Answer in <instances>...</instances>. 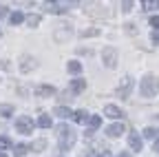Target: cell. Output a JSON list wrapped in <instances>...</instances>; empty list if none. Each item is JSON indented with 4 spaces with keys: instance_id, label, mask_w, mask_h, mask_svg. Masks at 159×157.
<instances>
[{
    "instance_id": "obj_36",
    "label": "cell",
    "mask_w": 159,
    "mask_h": 157,
    "mask_svg": "<svg viewBox=\"0 0 159 157\" xmlns=\"http://www.w3.org/2000/svg\"><path fill=\"white\" fill-rule=\"evenodd\" d=\"M152 148H155V150H159V140H157V142L152 144Z\"/></svg>"
},
{
    "instance_id": "obj_14",
    "label": "cell",
    "mask_w": 159,
    "mask_h": 157,
    "mask_svg": "<svg viewBox=\"0 0 159 157\" xmlns=\"http://www.w3.org/2000/svg\"><path fill=\"white\" fill-rule=\"evenodd\" d=\"M71 117H73L77 124H82V122L89 120V113H86V111H75V113H71Z\"/></svg>"
},
{
    "instance_id": "obj_15",
    "label": "cell",
    "mask_w": 159,
    "mask_h": 157,
    "mask_svg": "<svg viewBox=\"0 0 159 157\" xmlns=\"http://www.w3.org/2000/svg\"><path fill=\"white\" fill-rule=\"evenodd\" d=\"M84 89H86V82H84V80H73V82H71V91H73V93H82Z\"/></svg>"
},
{
    "instance_id": "obj_24",
    "label": "cell",
    "mask_w": 159,
    "mask_h": 157,
    "mask_svg": "<svg viewBox=\"0 0 159 157\" xmlns=\"http://www.w3.org/2000/svg\"><path fill=\"white\" fill-rule=\"evenodd\" d=\"M11 146V140L9 137H5V135H0V150H5V148H9Z\"/></svg>"
},
{
    "instance_id": "obj_19",
    "label": "cell",
    "mask_w": 159,
    "mask_h": 157,
    "mask_svg": "<svg viewBox=\"0 0 159 157\" xmlns=\"http://www.w3.org/2000/svg\"><path fill=\"white\" fill-rule=\"evenodd\" d=\"M27 150H29V146H27V144H16V146H13L16 157H22V155H27Z\"/></svg>"
},
{
    "instance_id": "obj_4",
    "label": "cell",
    "mask_w": 159,
    "mask_h": 157,
    "mask_svg": "<svg viewBox=\"0 0 159 157\" xmlns=\"http://www.w3.org/2000/svg\"><path fill=\"white\" fill-rule=\"evenodd\" d=\"M102 60H104V64L108 69H115L117 67V49H113V47L102 49Z\"/></svg>"
},
{
    "instance_id": "obj_30",
    "label": "cell",
    "mask_w": 159,
    "mask_h": 157,
    "mask_svg": "<svg viewBox=\"0 0 159 157\" xmlns=\"http://www.w3.org/2000/svg\"><path fill=\"white\" fill-rule=\"evenodd\" d=\"M126 33H130V35H137V27H133V25H126Z\"/></svg>"
},
{
    "instance_id": "obj_28",
    "label": "cell",
    "mask_w": 159,
    "mask_h": 157,
    "mask_svg": "<svg viewBox=\"0 0 159 157\" xmlns=\"http://www.w3.org/2000/svg\"><path fill=\"white\" fill-rule=\"evenodd\" d=\"M148 25H150L152 29H159V16H152V18H150V22H148Z\"/></svg>"
},
{
    "instance_id": "obj_5",
    "label": "cell",
    "mask_w": 159,
    "mask_h": 157,
    "mask_svg": "<svg viewBox=\"0 0 159 157\" xmlns=\"http://www.w3.org/2000/svg\"><path fill=\"white\" fill-rule=\"evenodd\" d=\"M16 128H18V133H22V135H29L31 131H33V120L29 115H22V117H18L16 120Z\"/></svg>"
},
{
    "instance_id": "obj_9",
    "label": "cell",
    "mask_w": 159,
    "mask_h": 157,
    "mask_svg": "<svg viewBox=\"0 0 159 157\" xmlns=\"http://www.w3.org/2000/svg\"><path fill=\"white\" fill-rule=\"evenodd\" d=\"M128 146H130L133 150H142V137H139L135 131L128 135Z\"/></svg>"
},
{
    "instance_id": "obj_27",
    "label": "cell",
    "mask_w": 159,
    "mask_h": 157,
    "mask_svg": "<svg viewBox=\"0 0 159 157\" xmlns=\"http://www.w3.org/2000/svg\"><path fill=\"white\" fill-rule=\"evenodd\" d=\"M155 135H157V128H146L144 131V137H148V140H152Z\"/></svg>"
},
{
    "instance_id": "obj_31",
    "label": "cell",
    "mask_w": 159,
    "mask_h": 157,
    "mask_svg": "<svg viewBox=\"0 0 159 157\" xmlns=\"http://www.w3.org/2000/svg\"><path fill=\"white\" fill-rule=\"evenodd\" d=\"M122 9H124V11H130V9H133V2H130V0H126V2H122Z\"/></svg>"
},
{
    "instance_id": "obj_17",
    "label": "cell",
    "mask_w": 159,
    "mask_h": 157,
    "mask_svg": "<svg viewBox=\"0 0 159 157\" xmlns=\"http://www.w3.org/2000/svg\"><path fill=\"white\" fill-rule=\"evenodd\" d=\"M66 69H69V73H75V75L82 73V64H80L77 60H71V62L66 64Z\"/></svg>"
},
{
    "instance_id": "obj_26",
    "label": "cell",
    "mask_w": 159,
    "mask_h": 157,
    "mask_svg": "<svg viewBox=\"0 0 159 157\" xmlns=\"http://www.w3.org/2000/svg\"><path fill=\"white\" fill-rule=\"evenodd\" d=\"M44 146H47V142H44V140H35L31 148H33V150H44Z\"/></svg>"
},
{
    "instance_id": "obj_13",
    "label": "cell",
    "mask_w": 159,
    "mask_h": 157,
    "mask_svg": "<svg viewBox=\"0 0 159 157\" xmlns=\"http://www.w3.org/2000/svg\"><path fill=\"white\" fill-rule=\"evenodd\" d=\"M51 124H53V122H51V117H49L47 113H42V115L38 117V126H40V128H51Z\"/></svg>"
},
{
    "instance_id": "obj_32",
    "label": "cell",
    "mask_w": 159,
    "mask_h": 157,
    "mask_svg": "<svg viewBox=\"0 0 159 157\" xmlns=\"http://www.w3.org/2000/svg\"><path fill=\"white\" fill-rule=\"evenodd\" d=\"M9 13V9H7V5H0V18H5Z\"/></svg>"
},
{
    "instance_id": "obj_16",
    "label": "cell",
    "mask_w": 159,
    "mask_h": 157,
    "mask_svg": "<svg viewBox=\"0 0 159 157\" xmlns=\"http://www.w3.org/2000/svg\"><path fill=\"white\" fill-rule=\"evenodd\" d=\"M53 111H55V115H57V117H62V120L71 117V109H66V106H55Z\"/></svg>"
},
{
    "instance_id": "obj_38",
    "label": "cell",
    "mask_w": 159,
    "mask_h": 157,
    "mask_svg": "<svg viewBox=\"0 0 159 157\" xmlns=\"http://www.w3.org/2000/svg\"><path fill=\"white\" fill-rule=\"evenodd\" d=\"M0 157H7V155H5V153H0Z\"/></svg>"
},
{
    "instance_id": "obj_35",
    "label": "cell",
    "mask_w": 159,
    "mask_h": 157,
    "mask_svg": "<svg viewBox=\"0 0 159 157\" xmlns=\"http://www.w3.org/2000/svg\"><path fill=\"white\" fill-rule=\"evenodd\" d=\"M99 157H113V155H111L108 150H104V153H102V155H99Z\"/></svg>"
},
{
    "instance_id": "obj_39",
    "label": "cell",
    "mask_w": 159,
    "mask_h": 157,
    "mask_svg": "<svg viewBox=\"0 0 159 157\" xmlns=\"http://www.w3.org/2000/svg\"><path fill=\"white\" fill-rule=\"evenodd\" d=\"M0 38H2V31H0Z\"/></svg>"
},
{
    "instance_id": "obj_25",
    "label": "cell",
    "mask_w": 159,
    "mask_h": 157,
    "mask_svg": "<svg viewBox=\"0 0 159 157\" xmlns=\"http://www.w3.org/2000/svg\"><path fill=\"white\" fill-rule=\"evenodd\" d=\"M93 35H99V29H84L82 31V38H93Z\"/></svg>"
},
{
    "instance_id": "obj_7",
    "label": "cell",
    "mask_w": 159,
    "mask_h": 157,
    "mask_svg": "<svg viewBox=\"0 0 159 157\" xmlns=\"http://www.w3.org/2000/svg\"><path fill=\"white\" fill-rule=\"evenodd\" d=\"M124 131H126V126H124L122 122H113V124L106 128V135H108V137H122Z\"/></svg>"
},
{
    "instance_id": "obj_20",
    "label": "cell",
    "mask_w": 159,
    "mask_h": 157,
    "mask_svg": "<svg viewBox=\"0 0 159 157\" xmlns=\"http://www.w3.org/2000/svg\"><path fill=\"white\" fill-rule=\"evenodd\" d=\"M11 113H13L11 104H0V115H2V117H11Z\"/></svg>"
},
{
    "instance_id": "obj_18",
    "label": "cell",
    "mask_w": 159,
    "mask_h": 157,
    "mask_svg": "<svg viewBox=\"0 0 159 157\" xmlns=\"http://www.w3.org/2000/svg\"><path fill=\"white\" fill-rule=\"evenodd\" d=\"M22 20H25V16L20 13V11H13V13H9V22H11V25H20Z\"/></svg>"
},
{
    "instance_id": "obj_40",
    "label": "cell",
    "mask_w": 159,
    "mask_h": 157,
    "mask_svg": "<svg viewBox=\"0 0 159 157\" xmlns=\"http://www.w3.org/2000/svg\"><path fill=\"white\" fill-rule=\"evenodd\" d=\"M155 120H159V115H157V117H155Z\"/></svg>"
},
{
    "instance_id": "obj_2",
    "label": "cell",
    "mask_w": 159,
    "mask_h": 157,
    "mask_svg": "<svg viewBox=\"0 0 159 157\" xmlns=\"http://www.w3.org/2000/svg\"><path fill=\"white\" fill-rule=\"evenodd\" d=\"M159 93V77L157 75H146L142 80V95L144 97H152Z\"/></svg>"
},
{
    "instance_id": "obj_22",
    "label": "cell",
    "mask_w": 159,
    "mask_h": 157,
    "mask_svg": "<svg viewBox=\"0 0 159 157\" xmlns=\"http://www.w3.org/2000/svg\"><path fill=\"white\" fill-rule=\"evenodd\" d=\"M27 25H29V27H33V29H35V27H38V25H40V16H35V13H31V16H29V18H27Z\"/></svg>"
},
{
    "instance_id": "obj_12",
    "label": "cell",
    "mask_w": 159,
    "mask_h": 157,
    "mask_svg": "<svg viewBox=\"0 0 159 157\" xmlns=\"http://www.w3.org/2000/svg\"><path fill=\"white\" fill-rule=\"evenodd\" d=\"M104 113H106L108 117H122V115H124V111L119 109V106H115V104H108V106L104 109Z\"/></svg>"
},
{
    "instance_id": "obj_29",
    "label": "cell",
    "mask_w": 159,
    "mask_h": 157,
    "mask_svg": "<svg viewBox=\"0 0 159 157\" xmlns=\"http://www.w3.org/2000/svg\"><path fill=\"white\" fill-rule=\"evenodd\" d=\"M77 53H80V55H93V49H84V47H80V49H77Z\"/></svg>"
},
{
    "instance_id": "obj_37",
    "label": "cell",
    "mask_w": 159,
    "mask_h": 157,
    "mask_svg": "<svg viewBox=\"0 0 159 157\" xmlns=\"http://www.w3.org/2000/svg\"><path fill=\"white\" fill-rule=\"evenodd\" d=\"M117 157H130V155H128V153H119Z\"/></svg>"
},
{
    "instance_id": "obj_3",
    "label": "cell",
    "mask_w": 159,
    "mask_h": 157,
    "mask_svg": "<svg viewBox=\"0 0 159 157\" xmlns=\"http://www.w3.org/2000/svg\"><path fill=\"white\" fill-rule=\"evenodd\" d=\"M130 89H133V77H130V75H124L122 80H119L117 95L122 97V100H128V95H130Z\"/></svg>"
},
{
    "instance_id": "obj_23",
    "label": "cell",
    "mask_w": 159,
    "mask_h": 157,
    "mask_svg": "<svg viewBox=\"0 0 159 157\" xmlns=\"http://www.w3.org/2000/svg\"><path fill=\"white\" fill-rule=\"evenodd\" d=\"M159 7V0H146V2H144V9L146 11H155Z\"/></svg>"
},
{
    "instance_id": "obj_1",
    "label": "cell",
    "mask_w": 159,
    "mask_h": 157,
    "mask_svg": "<svg viewBox=\"0 0 159 157\" xmlns=\"http://www.w3.org/2000/svg\"><path fill=\"white\" fill-rule=\"evenodd\" d=\"M55 133H57V140H60V146H62V150H69V148L75 144V131L69 128L66 124H60V126L55 128Z\"/></svg>"
},
{
    "instance_id": "obj_10",
    "label": "cell",
    "mask_w": 159,
    "mask_h": 157,
    "mask_svg": "<svg viewBox=\"0 0 159 157\" xmlns=\"http://www.w3.org/2000/svg\"><path fill=\"white\" fill-rule=\"evenodd\" d=\"M84 11H86L89 16H95V18H97V16H108V13H111L108 9H102V7H93V5H86V9H84Z\"/></svg>"
},
{
    "instance_id": "obj_8",
    "label": "cell",
    "mask_w": 159,
    "mask_h": 157,
    "mask_svg": "<svg viewBox=\"0 0 159 157\" xmlns=\"http://www.w3.org/2000/svg\"><path fill=\"white\" fill-rule=\"evenodd\" d=\"M35 93H38L40 97H51V95H55L57 91H55V86H51V84H40V86L35 89Z\"/></svg>"
},
{
    "instance_id": "obj_34",
    "label": "cell",
    "mask_w": 159,
    "mask_h": 157,
    "mask_svg": "<svg viewBox=\"0 0 159 157\" xmlns=\"http://www.w3.org/2000/svg\"><path fill=\"white\" fill-rule=\"evenodd\" d=\"M150 40H152L155 44H159V33H152V35H150Z\"/></svg>"
},
{
    "instance_id": "obj_21",
    "label": "cell",
    "mask_w": 159,
    "mask_h": 157,
    "mask_svg": "<svg viewBox=\"0 0 159 157\" xmlns=\"http://www.w3.org/2000/svg\"><path fill=\"white\" fill-rule=\"evenodd\" d=\"M89 124L93 128H99V126H102V117H99V115H89Z\"/></svg>"
},
{
    "instance_id": "obj_33",
    "label": "cell",
    "mask_w": 159,
    "mask_h": 157,
    "mask_svg": "<svg viewBox=\"0 0 159 157\" xmlns=\"http://www.w3.org/2000/svg\"><path fill=\"white\" fill-rule=\"evenodd\" d=\"M80 157H97L93 150H86V153H82V155H80Z\"/></svg>"
},
{
    "instance_id": "obj_11",
    "label": "cell",
    "mask_w": 159,
    "mask_h": 157,
    "mask_svg": "<svg viewBox=\"0 0 159 157\" xmlns=\"http://www.w3.org/2000/svg\"><path fill=\"white\" fill-rule=\"evenodd\" d=\"M38 67V60L35 58H22V62H20V69H22V73H27V71H31V69H35Z\"/></svg>"
},
{
    "instance_id": "obj_6",
    "label": "cell",
    "mask_w": 159,
    "mask_h": 157,
    "mask_svg": "<svg viewBox=\"0 0 159 157\" xmlns=\"http://www.w3.org/2000/svg\"><path fill=\"white\" fill-rule=\"evenodd\" d=\"M73 35V27L66 22V27H60V29H55V33H53V38L57 42H64V40H69V38Z\"/></svg>"
}]
</instances>
